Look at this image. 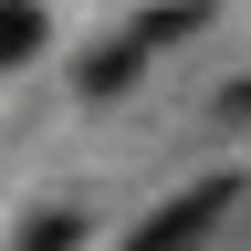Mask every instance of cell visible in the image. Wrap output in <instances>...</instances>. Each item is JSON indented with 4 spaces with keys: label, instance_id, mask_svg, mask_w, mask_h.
Instances as JSON below:
<instances>
[{
    "label": "cell",
    "instance_id": "1",
    "mask_svg": "<svg viewBox=\"0 0 251 251\" xmlns=\"http://www.w3.org/2000/svg\"><path fill=\"white\" fill-rule=\"evenodd\" d=\"M230 209H241V178L220 168V178H199V188H178V199H157L115 251H209V230H220Z\"/></svg>",
    "mask_w": 251,
    "mask_h": 251
},
{
    "label": "cell",
    "instance_id": "2",
    "mask_svg": "<svg viewBox=\"0 0 251 251\" xmlns=\"http://www.w3.org/2000/svg\"><path fill=\"white\" fill-rule=\"evenodd\" d=\"M136 74H147V52L115 31V42H94V52L74 63V94H84V105H115V94H136Z\"/></svg>",
    "mask_w": 251,
    "mask_h": 251
},
{
    "label": "cell",
    "instance_id": "3",
    "mask_svg": "<svg viewBox=\"0 0 251 251\" xmlns=\"http://www.w3.org/2000/svg\"><path fill=\"white\" fill-rule=\"evenodd\" d=\"M42 42H52V11H42V0H0V74L42 63Z\"/></svg>",
    "mask_w": 251,
    "mask_h": 251
},
{
    "label": "cell",
    "instance_id": "4",
    "mask_svg": "<svg viewBox=\"0 0 251 251\" xmlns=\"http://www.w3.org/2000/svg\"><path fill=\"white\" fill-rule=\"evenodd\" d=\"M188 31H209V0H157V11L126 21V42H136V52H168V42H188Z\"/></svg>",
    "mask_w": 251,
    "mask_h": 251
},
{
    "label": "cell",
    "instance_id": "5",
    "mask_svg": "<svg viewBox=\"0 0 251 251\" xmlns=\"http://www.w3.org/2000/svg\"><path fill=\"white\" fill-rule=\"evenodd\" d=\"M11 251H84V209H31Z\"/></svg>",
    "mask_w": 251,
    "mask_h": 251
},
{
    "label": "cell",
    "instance_id": "6",
    "mask_svg": "<svg viewBox=\"0 0 251 251\" xmlns=\"http://www.w3.org/2000/svg\"><path fill=\"white\" fill-rule=\"evenodd\" d=\"M220 115H251V74H241V84H220Z\"/></svg>",
    "mask_w": 251,
    "mask_h": 251
}]
</instances>
